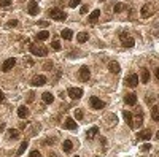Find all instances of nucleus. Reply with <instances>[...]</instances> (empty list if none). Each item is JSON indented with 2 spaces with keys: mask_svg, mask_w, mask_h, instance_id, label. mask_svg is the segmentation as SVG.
I'll return each mask as SVG.
<instances>
[{
  "mask_svg": "<svg viewBox=\"0 0 159 157\" xmlns=\"http://www.w3.org/2000/svg\"><path fill=\"white\" fill-rule=\"evenodd\" d=\"M100 16V10H94L91 14H89V22L94 24V22H97V19Z\"/></svg>",
  "mask_w": 159,
  "mask_h": 157,
  "instance_id": "412c9836",
  "label": "nucleus"
},
{
  "mask_svg": "<svg viewBox=\"0 0 159 157\" xmlns=\"http://www.w3.org/2000/svg\"><path fill=\"white\" fill-rule=\"evenodd\" d=\"M29 51L33 56H46L48 54V49L45 46H38V45H35V43H30L29 45Z\"/></svg>",
  "mask_w": 159,
  "mask_h": 157,
  "instance_id": "f257e3e1",
  "label": "nucleus"
},
{
  "mask_svg": "<svg viewBox=\"0 0 159 157\" xmlns=\"http://www.w3.org/2000/svg\"><path fill=\"white\" fill-rule=\"evenodd\" d=\"M3 100H5V94H3V92H2V90H0V103H2V102H3Z\"/></svg>",
  "mask_w": 159,
  "mask_h": 157,
  "instance_id": "79ce46f5",
  "label": "nucleus"
},
{
  "mask_svg": "<svg viewBox=\"0 0 159 157\" xmlns=\"http://www.w3.org/2000/svg\"><path fill=\"white\" fill-rule=\"evenodd\" d=\"M16 26H18V21L16 19H11V21L6 22V27H16Z\"/></svg>",
  "mask_w": 159,
  "mask_h": 157,
  "instance_id": "72a5a7b5",
  "label": "nucleus"
},
{
  "mask_svg": "<svg viewBox=\"0 0 159 157\" xmlns=\"http://www.w3.org/2000/svg\"><path fill=\"white\" fill-rule=\"evenodd\" d=\"M75 118H77L78 121L83 119V111H81V110H77V111H75Z\"/></svg>",
  "mask_w": 159,
  "mask_h": 157,
  "instance_id": "f704fd0d",
  "label": "nucleus"
},
{
  "mask_svg": "<svg viewBox=\"0 0 159 157\" xmlns=\"http://www.w3.org/2000/svg\"><path fill=\"white\" fill-rule=\"evenodd\" d=\"M64 125H65L67 130H77V122L73 121V118H67Z\"/></svg>",
  "mask_w": 159,
  "mask_h": 157,
  "instance_id": "ddd939ff",
  "label": "nucleus"
},
{
  "mask_svg": "<svg viewBox=\"0 0 159 157\" xmlns=\"http://www.w3.org/2000/svg\"><path fill=\"white\" fill-rule=\"evenodd\" d=\"M43 68H45V70H53V62H45Z\"/></svg>",
  "mask_w": 159,
  "mask_h": 157,
  "instance_id": "c9c22d12",
  "label": "nucleus"
},
{
  "mask_svg": "<svg viewBox=\"0 0 159 157\" xmlns=\"http://www.w3.org/2000/svg\"><path fill=\"white\" fill-rule=\"evenodd\" d=\"M150 149H151V145H150V143H145V145L142 146V151H145V152L150 151Z\"/></svg>",
  "mask_w": 159,
  "mask_h": 157,
  "instance_id": "e433bc0d",
  "label": "nucleus"
},
{
  "mask_svg": "<svg viewBox=\"0 0 159 157\" xmlns=\"http://www.w3.org/2000/svg\"><path fill=\"white\" fill-rule=\"evenodd\" d=\"M100 2H105V0H100Z\"/></svg>",
  "mask_w": 159,
  "mask_h": 157,
  "instance_id": "de8ad7c7",
  "label": "nucleus"
},
{
  "mask_svg": "<svg viewBox=\"0 0 159 157\" xmlns=\"http://www.w3.org/2000/svg\"><path fill=\"white\" fill-rule=\"evenodd\" d=\"M27 146H29V141H27V140H24L22 143H21V146H19V149H18V155H22L24 152H26V149H27Z\"/></svg>",
  "mask_w": 159,
  "mask_h": 157,
  "instance_id": "393cba45",
  "label": "nucleus"
},
{
  "mask_svg": "<svg viewBox=\"0 0 159 157\" xmlns=\"http://www.w3.org/2000/svg\"><path fill=\"white\" fill-rule=\"evenodd\" d=\"M123 118H124V121L127 122V125L129 127H134V118H132V113H129V111H123Z\"/></svg>",
  "mask_w": 159,
  "mask_h": 157,
  "instance_id": "4468645a",
  "label": "nucleus"
},
{
  "mask_svg": "<svg viewBox=\"0 0 159 157\" xmlns=\"http://www.w3.org/2000/svg\"><path fill=\"white\" fill-rule=\"evenodd\" d=\"M154 75H156V78H157V80H159V67L156 68V71H154Z\"/></svg>",
  "mask_w": 159,
  "mask_h": 157,
  "instance_id": "c03bdc74",
  "label": "nucleus"
},
{
  "mask_svg": "<svg viewBox=\"0 0 159 157\" xmlns=\"http://www.w3.org/2000/svg\"><path fill=\"white\" fill-rule=\"evenodd\" d=\"M151 130H148V128H145V130H142V132H139L137 133V138L139 140H150L151 138Z\"/></svg>",
  "mask_w": 159,
  "mask_h": 157,
  "instance_id": "f8f14e48",
  "label": "nucleus"
},
{
  "mask_svg": "<svg viewBox=\"0 0 159 157\" xmlns=\"http://www.w3.org/2000/svg\"><path fill=\"white\" fill-rule=\"evenodd\" d=\"M80 13H81V14L88 13V6H86V5H83V6H81V10H80Z\"/></svg>",
  "mask_w": 159,
  "mask_h": 157,
  "instance_id": "58836bf2",
  "label": "nucleus"
},
{
  "mask_svg": "<svg viewBox=\"0 0 159 157\" xmlns=\"http://www.w3.org/2000/svg\"><path fill=\"white\" fill-rule=\"evenodd\" d=\"M135 119H137V125H140L143 122V111L140 108H137V111H135Z\"/></svg>",
  "mask_w": 159,
  "mask_h": 157,
  "instance_id": "cd10ccee",
  "label": "nucleus"
},
{
  "mask_svg": "<svg viewBox=\"0 0 159 157\" xmlns=\"http://www.w3.org/2000/svg\"><path fill=\"white\" fill-rule=\"evenodd\" d=\"M153 13H154V8H153V5L151 3H145L142 6V10H140V16L142 18H150V16H153Z\"/></svg>",
  "mask_w": 159,
  "mask_h": 157,
  "instance_id": "7ed1b4c3",
  "label": "nucleus"
},
{
  "mask_svg": "<svg viewBox=\"0 0 159 157\" xmlns=\"http://www.w3.org/2000/svg\"><path fill=\"white\" fill-rule=\"evenodd\" d=\"M140 80H142V83H143V84H148V83H150L151 76H150L148 68H143V70H142V78H140Z\"/></svg>",
  "mask_w": 159,
  "mask_h": 157,
  "instance_id": "a211bd4d",
  "label": "nucleus"
},
{
  "mask_svg": "<svg viewBox=\"0 0 159 157\" xmlns=\"http://www.w3.org/2000/svg\"><path fill=\"white\" fill-rule=\"evenodd\" d=\"M67 94H68V97H70V98L77 100V98L83 97V89H80V87H70L67 90Z\"/></svg>",
  "mask_w": 159,
  "mask_h": 157,
  "instance_id": "39448f33",
  "label": "nucleus"
},
{
  "mask_svg": "<svg viewBox=\"0 0 159 157\" xmlns=\"http://www.w3.org/2000/svg\"><path fill=\"white\" fill-rule=\"evenodd\" d=\"M18 116L19 118H27V116H29V108H27V106L26 105H21L19 106V108H18Z\"/></svg>",
  "mask_w": 159,
  "mask_h": 157,
  "instance_id": "2eb2a0df",
  "label": "nucleus"
},
{
  "mask_svg": "<svg viewBox=\"0 0 159 157\" xmlns=\"http://www.w3.org/2000/svg\"><path fill=\"white\" fill-rule=\"evenodd\" d=\"M51 46H53L54 51H60V48H62L59 41H51Z\"/></svg>",
  "mask_w": 159,
  "mask_h": 157,
  "instance_id": "2f4dec72",
  "label": "nucleus"
},
{
  "mask_svg": "<svg viewBox=\"0 0 159 157\" xmlns=\"http://www.w3.org/2000/svg\"><path fill=\"white\" fill-rule=\"evenodd\" d=\"M151 118H153L154 122H159V105H154L151 108Z\"/></svg>",
  "mask_w": 159,
  "mask_h": 157,
  "instance_id": "aec40b11",
  "label": "nucleus"
},
{
  "mask_svg": "<svg viewBox=\"0 0 159 157\" xmlns=\"http://www.w3.org/2000/svg\"><path fill=\"white\" fill-rule=\"evenodd\" d=\"M100 143H102L103 146H105V145H107V138H100Z\"/></svg>",
  "mask_w": 159,
  "mask_h": 157,
  "instance_id": "37998d69",
  "label": "nucleus"
},
{
  "mask_svg": "<svg viewBox=\"0 0 159 157\" xmlns=\"http://www.w3.org/2000/svg\"><path fill=\"white\" fill-rule=\"evenodd\" d=\"M41 100H43L45 103H53V100H54V97H53V94L51 92H43V94H41Z\"/></svg>",
  "mask_w": 159,
  "mask_h": 157,
  "instance_id": "6ab92c4d",
  "label": "nucleus"
},
{
  "mask_svg": "<svg viewBox=\"0 0 159 157\" xmlns=\"http://www.w3.org/2000/svg\"><path fill=\"white\" fill-rule=\"evenodd\" d=\"M11 5V0H0V8H8Z\"/></svg>",
  "mask_w": 159,
  "mask_h": 157,
  "instance_id": "7c9ffc66",
  "label": "nucleus"
},
{
  "mask_svg": "<svg viewBox=\"0 0 159 157\" xmlns=\"http://www.w3.org/2000/svg\"><path fill=\"white\" fill-rule=\"evenodd\" d=\"M50 157H57V155H56V154H54V152H51V154H50Z\"/></svg>",
  "mask_w": 159,
  "mask_h": 157,
  "instance_id": "a18cd8bd",
  "label": "nucleus"
},
{
  "mask_svg": "<svg viewBox=\"0 0 159 157\" xmlns=\"http://www.w3.org/2000/svg\"><path fill=\"white\" fill-rule=\"evenodd\" d=\"M97 133H99V127H95V125H94V127H91V128H89V130L86 132V137H88L89 140H92Z\"/></svg>",
  "mask_w": 159,
  "mask_h": 157,
  "instance_id": "5701e85b",
  "label": "nucleus"
},
{
  "mask_svg": "<svg viewBox=\"0 0 159 157\" xmlns=\"http://www.w3.org/2000/svg\"><path fill=\"white\" fill-rule=\"evenodd\" d=\"M73 148V143L70 140H65L64 143H62V149H64V152H70Z\"/></svg>",
  "mask_w": 159,
  "mask_h": 157,
  "instance_id": "b1692460",
  "label": "nucleus"
},
{
  "mask_svg": "<svg viewBox=\"0 0 159 157\" xmlns=\"http://www.w3.org/2000/svg\"><path fill=\"white\" fill-rule=\"evenodd\" d=\"M46 38H50V32H48V30H41V32L37 33V40L38 41H43Z\"/></svg>",
  "mask_w": 159,
  "mask_h": 157,
  "instance_id": "a878e982",
  "label": "nucleus"
},
{
  "mask_svg": "<svg viewBox=\"0 0 159 157\" xmlns=\"http://www.w3.org/2000/svg\"><path fill=\"white\" fill-rule=\"evenodd\" d=\"M124 8H126V5L124 3H115V6H113V11L115 13H121V11H124Z\"/></svg>",
  "mask_w": 159,
  "mask_h": 157,
  "instance_id": "c756f323",
  "label": "nucleus"
},
{
  "mask_svg": "<svg viewBox=\"0 0 159 157\" xmlns=\"http://www.w3.org/2000/svg\"><path fill=\"white\" fill-rule=\"evenodd\" d=\"M38 11H40V8H38V3L35 2V0H30V2H29V5H27V13H29L30 16H37V14H38Z\"/></svg>",
  "mask_w": 159,
  "mask_h": 157,
  "instance_id": "20e7f679",
  "label": "nucleus"
},
{
  "mask_svg": "<svg viewBox=\"0 0 159 157\" xmlns=\"http://www.w3.org/2000/svg\"><path fill=\"white\" fill-rule=\"evenodd\" d=\"M29 157H41V154H40V151H37V149H35V151H32V152H30Z\"/></svg>",
  "mask_w": 159,
  "mask_h": 157,
  "instance_id": "4c0bfd02",
  "label": "nucleus"
},
{
  "mask_svg": "<svg viewBox=\"0 0 159 157\" xmlns=\"http://www.w3.org/2000/svg\"><path fill=\"white\" fill-rule=\"evenodd\" d=\"M50 16L54 21H65L67 19V14L62 11V10H59V8H51L50 10Z\"/></svg>",
  "mask_w": 159,
  "mask_h": 157,
  "instance_id": "f03ea898",
  "label": "nucleus"
},
{
  "mask_svg": "<svg viewBox=\"0 0 159 157\" xmlns=\"http://www.w3.org/2000/svg\"><path fill=\"white\" fill-rule=\"evenodd\" d=\"M75 157H80V155H75Z\"/></svg>",
  "mask_w": 159,
  "mask_h": 157,
  "instance_id": "09e8293b",
  "label": "nucleus"
},
{
  "mask_svg": "<svg viewBox=\"0 0 159 157\" xmlns=\"http://www.w3.org/2000/svg\"><path fill=\"white\" fill-rule=\"evenodd\" d=\"M8 137L11 140H18L19 138V132L16 130V128H10V130H8Z\"/></svg>",
  "mask_w": 159,
  "mask_h": 157,
  "instance_id": "c85d7f7f",
  "label": "nucleus"
},
{
  "mask_svg": "<svg viewBox=\"0 0 159 157\" xmlns=\"http://www.w3.org/2000/svg\"><path fill=\"white\" fill-rule=\"evenodd\" d=\"M81 3V0H70V3H68V6L70 8H77V5Z\"/></svg>",
  "mask_w": 159,
  "mask_h": 157,
  "instance_id": "473e14b6",
  "label": "nucleus"
},
{
  "mask_svg": "<svg viewBox=\"0 0 159 157\" xmlns=\"http://www.w3.org/2000/svg\"><path fill=\"white\" fill-rule=\"evenodd\" d=\"M43 84H46V76H43V75H37V76H33L32 86H43Z\"/></svg>",
  "mask_w": 159,
  "mask_h": 157,
  "instance_id": "9b49d317",
  "label": "nucleus"
},
{
  "mask_svg": "<svg viewBox=\"0 0 159 157\" xmlns=\"http://www.w3.org/2000/svg\"><path fill=\"white\" fill-rule=\"evenodd\" d=\"M78 76H80V80L81 81H88L89 80V76H91V71H89V68L86 65H83L78 71Z\"/></svg>",
  "mask_w": 159,
  "mask_h": 157,
  "instance_id": "6e6552de",
  "label": "nucleus"
},
{
  "mask_svg": "<svg viewBox=\"0 0 159 157\" xmlns=\"http://www.w3.org/2000/svg\"><path fill=\"white\" fill-rule=\"evenodd\" d=\"M124 103L130 105V106H135L137 105V95L134 94V92H129V94L124 97Z\"/></svg>",
  "mask_w": 159,
  "mask_h": 157,
  "instance_id": "9d476101",
  "label": "nucleus"
},
{
  "mask_svg": "<svg viewBox=\"0 0 159 157\" xmlns=\"http://www.w3.org/2000/svg\"><path fill=\"white\" fill-rule=\"evenodd\" d=\"M89 105H91L94 110H102L103 106H105V103H103L99 97H91L89 98Z\"/></svg>",
  "mask_w": 159,
  "mask_h": 157,
  "instance_id": "423d86ee",
  "label": "nucleus"
},
{
  "mask_svg": "<svg viewBox=\"0 0 159 157\" xmlns=\"http://www.w3.org/2000/svg\"><path fill=\"white\" fill-rule=\"evenodd\" d=\"M108 70L112 71V73H119V70H121V67H119V63L118 62H115V60H112L108 63Z\"/></svg>",
  "mask_w": 159,
  "mask_h": 157,
  "instance_id": "f3484780",
  "label": "nucleus"
},
{
  "mask_svg": "<svg viewBox=\"0 0 159 157\" xmlns=\"http://www.w3.org/2000/svg\"><path fill=\"white\" fill-rule=\"evenodd\" d=\"M15 65H16V59H15V57H10V59H6V60L2 63V70H3V71H10Z\"/></svg>",
  "mask_w": 159,
  "mask_h": 157,
  "instance_id": "1a4fd4ad",
  "label": "nucleus"
},
{
  "mask_svg": "<svg viewBox=\"0 0 159 157\" xmlns=\"http://www.w3.org/2000/svg\"><path fill=\"white\" fill-rule=\"evenodd\" d=\"M38 26H41V27H48V22H46V21H38Z\"/></svg>",
  "mask_w": 159,
  "mask_h": 157,
  "instance_id": "a19ab883",
  "label": "nucleus"
},
{
  "mask_svg": "<svg viewBox=\"0 0 159 157\" xmlns=\"http://www.w3.org/2000/svg\"><path fill=\"white\" fill-rule=\"evenodd\" d=\"M88 40H89V33H86V32L77 33V41H78V43H86Z\"/></svg>",
  "mask_w": 159,
  "mask_h": 157,
  "instance_id": "4be33fe9",
  "label": "nucleus"
},
{
  "mask_svg": "<svg viewBox=\"0 0 159 157\" xmlns=\"http://www.w3.org/2000/svg\"><path fill=\"white\" fill-rule=\"evenodd\" d=\"M121 43H123V46H124V48H134V45H135L134 38H130V37H127L126 40H123Z\"/></svg>",
  "mask_w": 159,
  "mask_h": 157,
  "instance_id": "bb28decb",
  "label": "nucleus"
},
{
  "mask_svg": "<svg viewBox=\"0 0 159 157\" xmlns=\"http://www.w3.org/2000/svg\"><path fill=\"white\" fill-rule=\"evenodd\" d=\"M119 38H121V41H123V40H126V38H127V33H126V32H121Z\"/></svg>",
  "mask_w": 159,
  "mask_h": 157,
  "instance_id": "ea45409f",
  "label": "nucleus"
},
{
  "mask_svg": "<svg viewBox=\"0 0 159 157\" xmlns=\"http://www.w3.org/2000/svg\"><path fill=\"white\" fill-rule=\"evenodd\" d=\"M156 138H157V140H159V130H157V132H156Z\"/></svg>",
  "mask_w": 159,
  "mask_h": 157,
  "instance_id": "49530a36",
  "label": "nucleus"
},
{
  "mask_svg": "<svg viewBox=\"0 0 159 157\" xmlns=\"http://www.w3.org/2000/svg\"><path fill=\"white\" fill-rule=\"evenodd\" d=\"M60 37L64 40H72L73 38V30L72 29H64V30L60 32Z\"/></svg>",
  "mask_w": 159,
  "mask_h": 157,
  "instance_id": "dca6fc26",
  "label": "nucleus"
},
{
  "mask_svg": "<svg viewBox=\"0 0 159 157\" xmlns=\"http://www.w3.org/2000/svg\"><path fill=\"white\" fill-rule=\"evenodd\" d=\"M126 86H129V87H137V86H139V76H137L135 73L129 75L126 78Z\"/></svg>",
  "mask_w": 159,
  "mask_h": 157,
  "instance_id": "0eeeda50",
  "label": "nucleus"
}]
</instances>
